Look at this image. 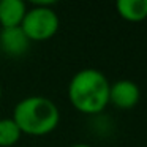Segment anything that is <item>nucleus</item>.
Segmentation results:
<instances>
[{"label": "nucleus", "mask_w": 147, "mask_h": 147, "mask_svg": "<svg viewBox=\"0 0 147 147\" xmlns=\"http://www.w3.org/2000/svg\"><path fill=\"white\" fill-rule=\"evenodd\" d=\"M111 82L96 68H84L71 76L68 82V100L76 111L92 115L100 114L109 105Z\"/></svg>", "instance_id": "obj_1"}, {"label": "nucleus", "mask_w": 147, "mask_h": 147, "mask_svg": "<svg viewBox=\"0 0 147 147\" xmlns=\"http://www.w3.org/2000/svg\"><path fill=\"white\" fill-rule=\"evenodd\" d=\"M22 134L46 136L52 133L60 123L59 106L48 96H26L13 109L11 115Z\"/></svg>", "instance_id": "obj_2"}, {"label": "nucleus", "mask_w": 147, "mask_h": 147, "mask_svg": "<svg viewBox=\"0 0 147 147\" xmlns=\"http://www.w3.org/2000/svg\"><path fill=\"white\" fill-rule=\"evenodd\" d=\"M54 3L55 2H35L32 8H27L21 29L24 30L30 43L48 41L59 32L60 19L52 8Z\"/></svg>", "instance_id": "obj_3"}, {"label": "nucleus", "mask_w": 147, "mask_h": 147, "mask_svg": "<svg viewBox=\"0 0 147 147\" xmlns=\"http://www.w3.org/2000/svg\"><path fill=\"white\" fill-rule=\"evenodd\" d=\"M141 100V89L130 79H120L109 87V105L119 109H133Z\"/></svg>", "instance_id": "obj_4"}, {"label": "nucleus", "mask_w": 147, "mask_h": 147, "mask_svg": "<svg viewBox=\"0 0 147 147\" xmlns=\"http://www.w3.org/2000/svg\"><path fill=\"white\" fill-rule=\"evenodd\" d=\"M0 48L10 57H22L30 48V40L21 27L0 30Z\"/></svg>", "instance_id": "obj_5"}, {"label": "nucleus", "mask_w": 147, "mask_h": 147, "mask_svg": "<svg viewBox=\"0 0 147 147\" xmlns=\"http://www.w3.org/2000/svg\"><path fill=\"white\" fill-rule=\"evenodd\" d=\"M27 13V3L22 0H0V26L2 29L21 27Z\"/></svg>", "instance_id": "obj_6"}, {"label": "nucleus", "mask_w": 147, "mask_h": 147, "mask_svg": "<svg viewBox=\"0 0 147 147\" xmlns=\"http://www.w3.org/2000/svg\"><path fill=\"white\" fill-rule=\"evenodd\" d=\"M115 10L127 22H141L147 19V0H119Z\"/></svg>", "instance_id": "obj_7"}, {"label": "nucleus", "mask_w": 147, "mask_h": 147, "mask_svg": "<svg viewBox=\"0 0 147 147\" xmlns=\"http://www.w3.org/2000/svg\"><path fill=\"white\" fill-rule=\"evenodd\" d=\"M22 138L19 127L11 117L0 119V147H13Z\"/></svg>", "instance_id": "obj_8"}, {"label": "nucleus", "mask_w": 147, "mask_h": 147, "mask_svg": "<svg viewBox=\"0 0 147 147\" xmlns=\"http://www.w3.org/2000/svg\"><path fill=\"white\" fill-rule=\"evenodd\" d=\"M70 147H92V146H90V144H86V142H76Z\"/></svg>", "instance_id": "obj_9"}, {"label": "nucleus", "mask_w": 147, "mask_h": 147, "mask_svg": "<svg viewBox=\"0 0 147 147\" xmlns=\"http://www.w3.org/2000/svg\"><path fill=\"white\" fill-rule=\"evenodd\" d=\"M2 95H3V89H2V84H0V100H2Z\"/></svg>", "instance_id": "obj_10"}]
</instances>
